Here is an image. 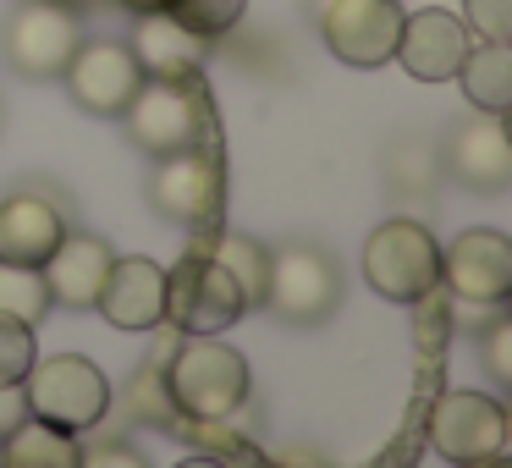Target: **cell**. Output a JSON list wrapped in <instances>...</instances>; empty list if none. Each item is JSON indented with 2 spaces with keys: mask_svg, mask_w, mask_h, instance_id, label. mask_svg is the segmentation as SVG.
Returning a JSON list of instances; mask_svg holds the SVG:
<instances>
[{
  "mask_svg": "<svg viewBox=\"0 0 512 468\" xmlns=\"http://www.w3.org/2000/svg\"><path fill=\"white\" fill-rule=\"evenodd\" d=\"M248 358L221 336H182L166 358V402L182 419H226L248 402Z\"/></svg>",
  "mask_w": 512,
  "mask_h": 468,
  "instance_id": "1",
  "label": "cell"
},
{
  "mask_svg": "<svg viewBox=\"0 0 512 468\" xmlns=\"http://www.w3.org/2000/svg\"><path fill=\"white\" fill-rule=\"evenodd\" d=\"M122 127L144 155L166 160L182 149H199L210 138V94L199 78L171 83V78H144V89L127 100Z\"/></svg>",
  "mask_w": 512,
  "mask_h": 468,
  "instance_id": "2",
  "label": "cell"
},
{
  "mask_svg": "<svg viewBox=\"0 0 512 468\" xmlns=\"http://www.w3.org/2000/svg\"><path fill=\"white\" fill-rule=\"evenodd\" d=\"M23 397H28V419L83 435L111 408V380L83 353H56V358H34V369L23 375Z\"/></svg>",
  "mask_w": 512,
  "mask_h": 468,
  "instance_id": "3",
  "label": "cell"
},
{
  "mask_svg": "<svg viewBox=\"0 0 512 468\" xmlns=\"http://www.w3.org/2000/svg\"><path fill=\"white\" fill-rule=\"evenodd\" d=\"M364 276L386 303H424L441 287V243L424 221H386L364 243Z\"/></svg>",
  "mask_w": 512,
  "mask_h": 468,
  "instance_id": "4",
  "label": "cell"
},
{
  "mask_svg": "<svg viewBox=\"0 0 512 468\" xmlns=\"http://www.w3.org/2000/svg\"><path fill=\"white\" fill-rule=\"evenodd\" d=\"M243 309V287L215 254H188L177 270H166V320L182 336H221L243 320Z\"/></svg>",
  "mask_w": 512,
  "mask_h": 468,
  "instance_id": "5",
  "label": "cell"
},
{
  "mask_svg": "<svg viewBox=\"0 0 512 468\" xmlns=\"http://www.w3.org/2000/svg\"><path fill=\"white\" fill-rule=\"evenodd\" d=\"M259 303L287 325H320L325 314L342 303V270H336L320 248L270 254V276H265V298Z\"/></svg>",
  "mask_w": 512,
  "mask_h": 468,
  "instance_id": "6",
  "label": "cell"
},
{
  "mask_svg": "<svg viewBox=\"0 0 512 468\" xmlns=\"http://www.w3.org/2000/svg\"><path fill=\"white\" fill-rule=\"evenodd\" d=\"M0 45H6L12 72L45 83V78H61V72H67V61H72V50L83 45V34H78V17H72L67 6H56V0H23V6L6 17Z\"/></svg>",
  "mask_w": 512,
  "mask_h": 468,
  "instance_id": "7",
  "label": "cell"
},
{
  "mask_svg": "<svg viewBox=\"0 0 512 468\" xmlns=\"http://www.w3.org/2000/svg\"><path fill=\"white\" fill-rule=\"evenodd\" d=\"M402 6L397 0H325L320 6V39L336 61L347 67H386L402 34Z\"/></svg>",
  "mask_w": 512,
  "mask_h": 468,
  "instance_id": "8",
  "label": "cell"
},
{
  "mask_svg": "<svg viewBox=\"0 0 512 468\" xmlns=\"http://www.w3.org/2000/svg\"><path fill=\"white\" fill-rule=\"evenodd\" d=\"M430 446L457 468H474L507 446V408L485 391H446L430 413Z\"/></svg>",
  "mask_w": 512,
  "mask_h": 468,
  "instance_id": "9",
  "label": "cell"
},
{
  "mask_svg": "<svg viewBox=\"0 0 512 468\" xmlns=\"http://www.w3.org/2000/svg\"><path fill=\"white\" fill-rule=\"evenodd\" d=\"M61 78H67L72 100L89 116H122L127 100L144 89V67H138V56L122 39H89V45H78Z\"/></svg>",
  "mask_w": 512,
  "mask_h": 468,
  "instance_id": "10",
  "label": "cell"
},
{
  "mask_svg": "<svg viewBox=\"0 0 512 468\" xmlns=\"http://www.w3.org/2000/svg\"><path fill=\"white\" fill-rule=\"evenodd\" d=\"M149 204H155L166 221L199 226L221 210V160L210 149H182V155H166L149 177Z\"/></svg>",
  "mask_w": 512,
  "mask_h": 468,
  "instance_id": "11",
  "label": "cell"
},
{
  "mask_svg": "<svg viewBox=\"0 0 512 468\" xmlns=\"http://www.w3.org/2000/svg\"><path fill=\"white\" fill-rule=\"evenodd\" d=\"M441 281L463 303H507L512 292V243L507 232L474 226L452 248H441Z\"/></svg>",
  "mask_w": 512,
  "mask_h": 468,
  "instance_id": "12",
  "label": "cell"
},
{
  "mask_svg": "<svg viewBox=\"0 0 512 468\" xmlns=\"http://www.w3.org/2000/svg\"><path fill=\"white\" fill-rule=\"evenodd\" d=\"M391 56L402 61V72L419 83H446L457 78L468 56V28L463 17L441 12V6H424V12H408L402 17V34H397V50Z\"/></svg>",
  "mask_w": 512,
  "mask_h": 468,
  "instance_id": "13",
  "label": "cell"
},
{
  "mask_svg": "<svg viewBox=\"0 0 512 468\" xmlns=\"http://www.w3.org/2000/svg\"><path fill=\"white\" fill-rule=\"evenodd\" d=\"M94 309H100L116 331H155V325L166 320V270L144 254L111 259Z\"/></svg>",
  "mask_w": 512,
  "mask_h": 468,
  "instance_id": "14",
  "label": "cell"
},
{
  "mask_svg": "<svg viewBox=\"0 0 512 468\" xmlns=\"http://www.w3.org/2000/svg\"><path fill=\"white\" fill-rule=\"evenodd\" d=\"M446 166L463 188L479 193H501L512 182V144H507V127L501 116H474L463 122L452 138H446Z\"/></svg>",
  "mask_w": 512,
  "mask_h": 468,
  "instance_id": "15",
  "label": "cell"
},
{
  "mask_svg": "<svg viewBox=\"0 0 512 468\" xmlns=\"http://www.w3.org/2000/svg\"><path fill=\"white\" fill-rule=\"evenodd\" d=\"M67 237V221L50 199L39 193H12V199L0 204V265H28L39 270L56 243Z\"/></svg>",
  "mask_w": 512,
  "mask_h": 468,
  "instance_id": "16",
  "label": "cell"
},
{
  "mask_svg": "<svg viewBox=\"0 0 512 468\" xmlns=\"http://www.w3.org/2000/svg\"><path fill=\"white\" fill-rule=\"evenodd\" d=\"M111 259H116L111 243H100V237H89V232H67L56 243V254L39 265V270H45V287H50V303H67V309H94Z\"/></svg>",
  "mask_w": 512,
  "mask_h": 468,
  "instance_id": "17",
  "label": "cell"
},
{
  "mask_svg": "<svg viewBox=\"0 0 512 468\" xmlns=\"http://www.w3.org/2000/svg\"><path fill=\"white\" fill-rule=\"evenodd\" d=\"M127 50L138 56L144 78L188 83V78H199V67H204V39L188 34V28H182L177 17H166V12L138 17V34H133V45H127Z\"/></svg>",
  "mask_w": 512,
  "mask_h": 468,
  "instance_id": "18",
  "label": "cell"
},
{
  "mask_svg": "<svg viewBox=\"0 0 512 468\" xmlns=\"http://www.w3.org/2000/svg\"><path fill=\"white\" fill-rule=\"evenodd\" d=\"M468 105H479L485 116H501L512 105V45L507 39H479L468 45L463 67H457Z\"/></svg>",
  "mask_w": 512,
  "mask_h": 468,
  "instance_id": "19",
  "label": "cell"
},
{
  "mask_svg": "<svg viewBox=\"0 0 512 468\" xmlns=\"http://www.w3.org/2000/svg\"><path fill=\"white\" fill-rule=\"evenodd\" d=\"M6 468H78L83 446L72 430H56V424H39V419H23L6 441Z\"/></svg>",
  "mask_w": 512,
  "mask_h": 468,
  "instance_id": "20",
  "label": "cell"
},
{
  "mask_svg": "<svg viewBox=\"0 0 512 468\" xmlns=\"http://www.w3.org/2000/svg\"><path fill=\"white\" fill-rule=\"evenodd\" d=\"M215 259L226 265V276L243 287V303L254 309L259 298H265V276H270V254H265V243H254L248 232H226L221 243L210 248Z\"/></svg>",
  "mask_w": 512,
  "mask_h": 468,
  "instance_id": "21",
  "label": "cell"
},
{
  "mask_svg": "<svg viewBox=\"0 0 512 468\" xmlns=\"http://www.w3.org/2000/svg\"><path fill=\"white\" fill-rule=\"evenodd\" d=\"M50 309H56V303H50L45 270L0 265V314H12V320H23V325H39Z\"/></svg>",
  "mask_w": 512,
  "mask_h": 468,
  "instance_id": "22",
  "label": "cell"
},
{
  "mask_svg": "<svg viewBox=\"0 0 512 468\" xmlns=\"http://www.w3.org/2000/svg\"><path fill=\"white\" fill-rule=\"evenodd\" d=\"M248 0H166V17H177L188 34L199 39H221L226 28H237Z\"/></svg>",
  "mask_w": 512,
  "mask_h": 468,
  "instance_id": "23",
  "label": "cell"
},
{
  "mask_svg": "<svg viewBox=\"0 0 512 468\" xmlns=\"http://www.w3.org/2000/svg\"><path fill=\"white\" fill-rule=\"evenodd\" d=\"M39 347H34V325L0 314V386H23V375L34 369Z\"/></svg>",
  "mask_w": 512,
  "mask_h": 468,
  "instance_id": "24",
  "label": "cell"
},
{
  "mask_svg": "<svg viewBox=\"0 0 512 468\" xmlns=\"http://www.w3.org/2000/svg\"><path fill=\"white\" fill-rule=\"evenodd\" d=\"M463 28L479 39H512V0H463Z\"/></svg>",
  "mask_w": 512,
  "mask_h": 468,
  "instance_id": "25",
  "label": "cell"
},
{
  "mask_svg": "<svg viewBox=\"0 0 512 468\" xmlns=\"http://www.w3.org/2000/svg\"><path fill=\"white\" fill-rule=\"evenodd\" d=\"M78 468H149V463L127 441H94V446H83Z\"/></svg>",
  "mask_w": 512,
  "mask_h": 468,
  "instance_id": "26",
  "label": "cell"
},
{
  "mask_svg": "<svg viewBox=\"0 0 512 468\" xmlns=\"http://www.w3.org/2000/svg\"><path fill=\"white\" fill-rule=\"evenodd\" d=\"M485 364L496 380H512V320H496L485 331Z\"/></svg>",
  "mask_w": 512,
  "mask_h": 468,
  "instance_id": "27",
  "label": "cell"
},
{
  "mask_svg": "<svg viewBox=\"0 0 512 468\" xmlns=\"http://www.w3.org/2000/svg\"><path fill=\"white\" fill-rule=\"evenodd\" d=\"M28 419V397H23V386H0V441L17 430V424Z\"/></svg>",
  "mask_w": 512,
  "mask_h": 468,
  "instance_id": "28",
  "label": "cell"
},
{
  "mask_svg": "<svg viewBox=\"0 0 512 468\" xmlns=\"http://www.w3.org/2000/svg\"><path fill=\"white\" fill-rule=\"evenodd\" d=\"M127 12H138V17H149V12H166V0H122Z\"/></svg>",
  "mask_w": 512,
  "mask_h": 468,
  "instance_id": "29",
  "label": "cell"
},
{
  "mask_svg": "<svg viewBox=\"0 0 512 468\" xmlns=\"http://www.w3.org/2000/svg\"><path fill=\"white\" fill-rule=\"evenodd\" d=\"M177 468H226L221 457H188V463H177Z\"/></svg>",
  "mask_w": 512,
  "mask_h": 468,
  "instance_id": "30",
  "label": "cell"
},
{
  "mask_svg": "<svg viewBox=\"0 0 512 468\" xmlns=\"http://www.w3.org/2000/svg\"><path fill=\"white\" fill-rule=\"evenodd\" d=\"M474 468H512V463H507V457L496 452V457H485V463H474Z\"/></svg>",
  "mask_w": 512,
  "mask_h": 468,
  "instance_id": "31",
  "label": "cell"
}]
</instances>
